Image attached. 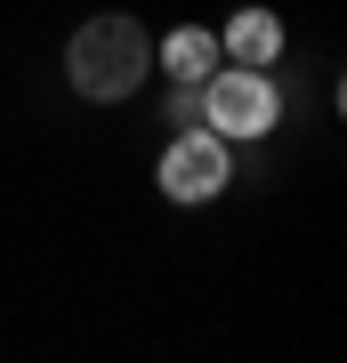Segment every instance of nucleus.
<instances>
[{"label":"nucleus","mask_w":347,"mask_h":363,"mask_svg":"<svg viewBox=\"0 0 347 363\" xmlns=\"http://www.w3.org/2000/svg\"><path fill=\"white\" fill-rule=\"evenodd\" d=\"M154 73V33L138 16L105 9V16H81L73 40H65V81H73L89 105H121L138 97V81Z\"/></svg>","instance_id":"1"},{"label":"nucleus","mask_w":347,"mask_h":363,"mask_svg":"<svg viewBox=\"0 0 347 363\" xmlns=\"http://www.w3.org/2000/svg\"><path fill=\"white\" fill-rule=\"evenodd\" d=\"M194 121L219 138H267L275 130V89H267V65H219L194 89Z\"/></svg>","instance_id":"2"},{"label":"nucleus","mask_w":347,"mask_h":363,"mask_svg":"<svg viewBox=\"0 0 347 363\" xmlns=\"http://www.w3.org/2000/svg\"><path fill=\"white\" fill-rule=\"evenodd\" d=\"M226 178H234V162H226V138H219V130L194 121V130L170 138V154H162V194H170V202H210Z\"/></svg>","instance_id":"3"},{"label":"nucleus","mask_w":347,"mask_h":363,"mask_svg":"<svg viewBox=\"0 0 347 363\" xmlns=\"http://www.w3.org/2000/svg\"><path fill=\"white\" fill-rule=\"evenodd\" d=\"M162 65H170V81L178 89H202L210 73L226 65V49H219V33H202V25H186V33H170V49H154Z\"/></svg>","instance_id":"4"},{"label":"nucleus","mask_w":347,"mask_h":363,"mask_svg":"<svg viewBox=\"0 0 347 363\" xmlns=\"http://www.w3.org/2000/svg\"><path fill=\"white\" fill-rule=\"evenodd\" d=\"M219 49L234 57V65H275V49H283V16H275V9H243L219 33Z\"/></svg>","instance_id":"5"}]
</instances>
